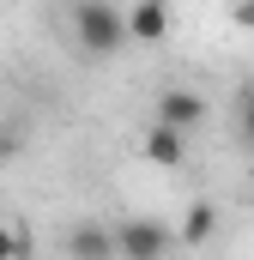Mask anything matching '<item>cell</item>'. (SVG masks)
Listing matches in <instances>:
<instances>
[{
	"label": "cell",
	"instance_id": "7",
	"mask_svg": "<svg viewBox=\"0 0 254 260\" xmlns=\"http://www.w3.org/2000/svg\"><path fill=\"white\" fill-rule=\"evenodd\" d=\"M212 224H218V212H212V206H194L188 218H182V230H176V242H206V236H212Z\"/></svg>",
	"mask_w": 254,
	"mask_h": 260
},
{
	"label": "cell",
	"instance_id": "6",
	"mask_svg": "<svg viewBox=\"0 0 254 260\" xmlns=\"http://www.w3.org/2000/svg\"><path fill=\"white\" fill-rule=\"evenodd\" d=\"M67 254L73 260H115V230H103V224H73V230H67Z\"/></svg>",
	"mask_w": 254,
	"mask_h": 260
},
{
	"label": "cell",
	"instance_id": "1",
	"mask_svg": "<svg viewBox=\"0 0 254 260\" xmlns=\"http://www.w3.org/2000/svg\"><path fill=\"white\" fill-rule=\"evenodd\" d=\"M67 24H73V49L85 61H109V55H121V43H133L127 37V12L115 0H73Z\"/></svg>",
	"mask_w": 254,
	"mask_h": 260
},
{
	"label": "cell",
	"instance_id": "4",
	"mask_svg": "<svg viewBox=\"0 0 254 260\" xmlns=\"http://www.w3.org/2000/svg\"><path fill=\"white\" fill-rule=\"evenodd\" d=\"M139 151H145V164H157V170H182V157H188V133L170 127V121H151L145 139H139Z\"/></svg>",
	"mask_w": 254,
	"mask_h": 260
},
{
	"label": "cell",
	"instance_id": "3",
	"mask_svg": "<svg viewBox=\"0 0 254 260\" xmlns=\"http://www.w3.org/2000/svg\"><path fill=\"white\" fill-rule=\"evenodd\" d=\"M170 30H176V0H133V6H127V37H133V43L151 49V43H164Z\"/></svg>",
	"mask_w": 254,
	"mask_h": 260
},
{
	"label": "cell",
	"instance_id": "5",
	"mask_svg": "<svg viewBox=\"0 0 254 260\" xmlns=\"http://www.w3.org/2000/svg\"><path fill=\"white\" fill-rule=\"evenodd\" d=\"M200 115H206V97H200V91H188V85H170V91H157V121H170V127H182V133H188Z\"/></svg>",
	"mask_w": 254,
	"mask_h": 260
},
{
	"label": "cell",
	"instance_id": "8",
	"mask_svg": "<svg viewBox=\"0 0 254 260\" xmlns=\"http://www.w3.org/2000/svg\"><path fill=\"white\" fill-rule=\"evenodd\" d=\"M24 254H30V242H24L12 224H0V260H24Z\"/></svg>",
	"mask_w": 254,
	"mask_h": 260
},
{
	"label": "cell",
	"instance_id": "10",
	"mask_svg": "<svg viewBox=\"0 0 254 260\" xmlns=\"http://www.w3.org/2000/svg\"><path fill=\"white\" fill-rule=\"evenodd\" d=\"M236 24H242V30H254V0H236Z\"/></svg>",
	"mask_w": 254,
	"mask_h": 260
},
{
	"label": "cell",
	"instance_id": "2",
	"mask_svg": "<svg viewBox=\"0 0 254 260\" xmlns=\"http://www.w3.org/2000/svg\"><path fill=\"white\" fill-rule=\"evenodd\" d=\"M176 248V230L164 218H121L115 224V260H164Z\"/></svg>",
	"mask_w": 254,
	"mask_h": 260
},
{
	"label": "cell",
	"instance_id": "9",
	"mask_svg": "<svg viewBox=\"0 0 254 260\" xmlns=\"http://www.w3.org/2000/svg\"><path fill=\"white\" fill-rule=\"evenodd\" d=\"M236 121H242V139L254 145V85H242V103H236Z\"/></svg>",
	"mask_w": 254,
	"mask_h": 260
},
{
	"label": "cell",
	"instance_id": "11",
	"mask_svg": "<svg viewBox=\"0 0 254 260\" xmlns=\"http://www.w3.org/2000/svg\"><path fill=\"white\" fill-rule=\"evenodd\" d=\"M6 157H12V133H0V164H6Z\"/></svg>",
	"mask_w": 254,
	"mask_h": 260
}]
</instances>
